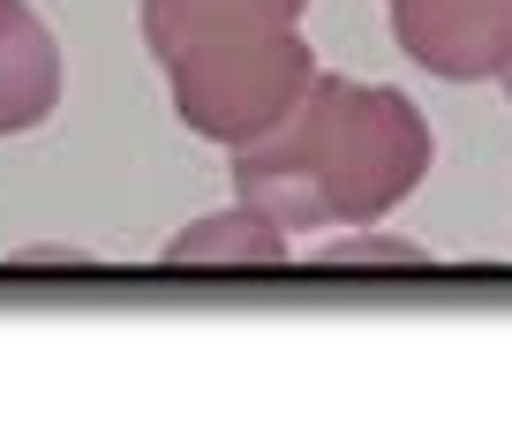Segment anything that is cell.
<instances>
[{
	"mask_svg": "<svg viewBox=\"0 0 512 437\" xmlns=\"http://www.w3.org/2000/svg\"><path fill=\"white\" fill-rule=\"evenodd\" d=\"M430 159V114L407 91L317 68L302 106L234 151V189L241 204L272 211L287 234L377 227L392 204H407L430 181Z\"/></svg>",
	"mask_w": 512,
	"mask_h": 437,
	"instance_id": "1",
	"label": "cell"
},
{
	"mask_svg": "<svg viewBox=\"0 0 512 437\" xmlns=\"http://www.w3.org/2000/svg\"><path fill=\"white\" fill-rule=\"evenodd\" d=\"M166 91H174V114L189 136L219 151H241L256 144L264 129L302 106V91L317 83V53H309L302 23L294 31H272V38H249V46H211V53H189V61L159 68Z\"/></svg>",
	"mask_w": 512,
	"mask_h": 437,
	"instance_id": "2",
	"label": "cell"
},
{
	"mask_svg": "<svg viewBox=\"0 0 512 437\" xmlns=\"http://www.w3.org/2000/svg\"><path fill=\"white\" fill-rule=\"evenodd\" d=\"M392 46L437 83H497L512 68V0H384Z\"/></svg>",
	"mask_w": 512,
	"mask_h": 437,
	"instance_id": "3",
	"label": "cell"
},
{
	"mask_svg": "<svg viewBox=\"0 0 512 437\" xmlns=\"http://www.w3.org/2000/svg\"><path fill=\"white\" fill-rule=\"evenodd\" d=\"M309 0H136V31H144L151 61L174 68L211 46H249V38L294 31Z\"/></svg>",
	"mask_w": 512,
	"mask_h": 437,
	"instance_id": "4",
	"label": "cell"
},
{
	"mask_svg": "<svg viewBox=\"0 0 512 437\" xmlns=\"http://www.w3.org/2000/svg\"><path fill=\"white\" fill-rule=\"evenodd\" d=\"M61 38L46 31L31 0H0V136L46 129L61 106Z\"/></svg>",
	"mask_w": 512,
	"mask_h": 437,
	"instance_id": "5",
	"label": "cell"
},
{
	"mask_svg": "<svg viewBox=\"0 0 512 437\" xmlns=\"http://www.w3.org/2000/svg\"><path fill=\"white\" fill-rule=\"evenodd\" d=\"M287 257H294V234L256 204L204 211V219H189L159 249V264H174V272H204V264H287Z\"/></svg>",
	"mask_w": 512,
	"mask_h": 437,
	"instance_id": "6",
	"label": "cell"
},
{
	"mask_svg": "<svg viewBox=\"0 0 512 437\" xmlns=\"http://www.w3.org/2000/svg\"><path fill=\"white\" fill-rule=\"evenodd\" d=\"M317 264H332V272H415V264H430V249L369 227V234H347V242H324Z\"/></svg>",
	"mask_w": 512,
	"mask_h": 437,
	"instance_id": "7",
	"label": "cell"
},
{
	"mask_svg": "<svg viewBox=\"0 0 512 437\" xmlns=\"http://www.w3.org/2000/svg\"><path fill=\"white\" fill-rule=\"evenodd\" d=\"M497 83H505V98H512V68H505V76H497Z\"/></svg>",
	"mask_w": 512,
	"mask_h": 437,
	"instance_id": "8",
	"label": "cell"
}]
</instances>
